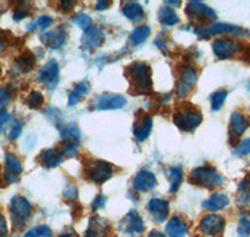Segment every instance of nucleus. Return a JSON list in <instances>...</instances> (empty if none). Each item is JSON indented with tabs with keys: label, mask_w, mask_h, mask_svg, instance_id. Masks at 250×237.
I'll use <instances>...</instances> for the list:
<instances>
[{
	"label": "nucleus",
	"mask_w": 250,
	"mask_h": 237,
	"mask_svg": "<svg viewBox=\"0 0 250 237\" xmlns=\"http://www.w3.org/2000/svg\"><path fill=\"white\" fill-rule=\"evenodd\" d=\"M21 130H23V127H21V124H20L18 120H13L12 127H10V130L8 133V138L14 140V138H18L21 134Z\"/></svg>",
	"instance_id": "nucleus-40"
},
{
	"label": "nucleus",
	"mask_w": 250,
	"mask_h": 237,
	"mask_svg": "<svg viewBox=\"0 0 250 237\" xmlns=\"http://www.w3.org/2000/svg\"><path fill=\"white\" fill-rule=\"evenodd\" d=\"M109 5H110V1H108V0L98 1V3L95 4V9H97V10H105V9L109 8Z\"/></svg>",
	"instance_id": "nucleus-49"
},
{
	"label": "nucleus",
	"mask_w": 250,
	"mask_h": 237,
	"mask_svg": "<svg viewBox=\"0 0 250 237\" xmlns=\"http://www.w3.org/2000/svg\"><path fill=\"white\" fill-rule=\"evenodd\" d=\"M223 176L213 166H199L194 169L189 176V182L198 186L216 187L223 184Z\"/></svg>",
	"instance_id": "nucleus-3"
},
{
	"label": "nucleus",
	"mask_w": 250,
	"mask_h": 237,
	"mask_svg": "<svg viewBox=\"0 0 250 237\" xmlns=\"http://www.w3.org/2000/svg\"><path fill=\"white\" fill-rule=\"evenodd\" d=\"M13 93L9 86H1L0 88V107H4L12 101Z\"/></svg>",
	"instance_id": "nucleus-38"
},
{
	"label": "nucleus",
	"mask_w": 250,
	"mask_h": 237,
	"mask_svg": "<svg viewBox=\"0 0 250 237\" xmlns=\"http://www.w3.org/2000/svg\"><path fill=\"white\" fill-rule=\"evenodd\" d=\"M194 33L196 35H199L200 38H208L214 37V35H220V34H234V35H243L247 31L244 29L239 28V26L231 25V24H225V23H216L211 24V25H199L194 29Z\"/></svg>",
	"instance_id": "nucleus-6"
},
{
	"label": "nucleus",
	"mask_w": 250,
	"mask_h": 237,
	"mask_svg": "<svg viewBox=\"0 0 250 237\" xmlns=\"http://www.w3.org/2000/svg\"><path fill=\"white\" fill-rule=\"evenodd\" d=\"M71 21L75 24V25L79 26L83 30H88L93 26V19L89 17L88 14H84V13H79V14H75L74 17L71 18Z\"/></svg>",
	"instance_id": "nucleus-35"
},
{
	"label": "nucleus",
	"mask_w": 250,
	"mask_h": 237,
	"mask_svg": "<svg viewBox=\"0 0 250 237\" xmlns=\"http://www.w3.org/2000/svg\"><path fill=\"white\" fill-rule=\"evenodd\" d=\"M74 1H66V0H64V1H60V5H62V12H70V10H73V8H74Z\"/></svg>",
	"instance_id": "nucleus-48"
},
{
	"label": "nucleus",
	"mask_w": 250,
	"mask_h": 237,
	"mask_svg": "<svg viewBox=\"0 0 250 237\" xmlns=\"http://www.w3.org/2000/svg\"><path fill=\"white\" fill-rule=\"evenodd\" d=\"M10 120V114L6 110H0V133H1V129H3V125Z\"/></svg>",
	"instance_id": "nucleus-46"
},
{
	"label": "nucleus",
	"mask_w": 250,
	"mask_h": 237,
	"mask_svg": "<svg viewBox=\"0 0 250 237\" xmlns=\"http://www.w3.org/2000/svg\"><path fill=\"white\" fill-rule=\"evenodd\" d=\"M153 130V118L149 115L139 116L134 124L133 134L138 141H145Z\"/></svg>",
	"instance_id": "nucleus-17"
},
{
	"label": "nucleus",
	"mask_w": 250,
	"mask_h": 237,
	"mask_svg": "<svg viewBox=\"0 0 250 237\" xmlns=\"http://www.w3.org/2000/svg\"><path fill=\"white\" fill-rule=\"evenodd\" d=\"M35 24H37V26L40 30H45L46 28H49V26L53 24V19H51L49 15H42V17L37 20V23Z\"/></svg>",
	"instance_id": "nucleus-42"
},
{
	"label": "nucleus",
	"mask_w": 250,
	"mask_h": 237,
	"mask_svg": "<svg viewBox=\"0 0 250 237\" xmlns=\"http://www.w3.org/2000/svg\"><path fill=\"white\" fill-rule=\"evenodd\" d=\"M148 210L156 222H164L169 216V202L163 198H151L148 203Z\"/></svg>",
	"instance_id": "nucleus-16"
},
{
	"label": "nucleus",
	"mask_w": 250,
	"mask_h": 237,
	"mask_svg": "<svg viewBox=\"0 0 250 237\" xmlns=\"http://www.w3.org/2000/svg\"><path fill=\"white\" fill-rule=\"evenodd\" d=\"M9 212H10V217H12L13 227L15 230L23 229L26 221L30 218L31 203L24 196L15 195L10 200Z\"/></svg>",
	"instance_id": "nucleus-2"
},
{
	"label": "nucleus",
	"mask_w": 250,
	"mask_h": 237,
	"mask_svg": "<svg viewBox=\"0 0 250 237\" xmlns=\"http://www.w3.org/2000/svg\"><path fill=\"white\" fill-rule=\"evenodd\" d=\"M158 20L162 25L174 26L179 23V17L170 6H162L158 13Z\"/></svg>",
	"instance_id": "nucleus-27"
},
{
	"label": "nucleus",
	"mask_w": 250,
	"mask_h": 237,
	"mask_svg": "<svg viewBox=\"0 0 250 237\" xmlns=\"http://www.w3.org/2000/svg\"><path fill=\"white\" fill-rule=\"evenodd\" d=\"M165 4H170V5H180V1H165Z\"/></svg>",
	"instance_id": "nucleus-51"
},
{
	"label": "nucleus",
	"mask_w": 250,
	"mask_h": 237,
	"mask_svg": "<svg viewBox=\"0 0 250 237\" xmlns=\"http://www.w3.org/2000/svg\"><path fill=\"white\" fill-rule=\"evenodd\" d=\"M236 202H238L239 206H245L250 202V175L244 178V180L239 185Z\"/></svg>",
	"instance_id": "nucleus-30"
},
{
	"label": "nucleus",
	"mask_w": 250,
	"mask_h": 237,
	"mask_svg": "<svg viewBox=\"0 0 250 237\" xmlns=\"http://www.w3.org/2000/svg\"><path fill=\"white\" fill-rule=\"evenodd\" d=\"M196 80H198V74H196L195 69L193 66H187L183 70L182 75L178 80V84H176V95L179 98L187 96L194 88V85L196 84Z\"/></svg>",
	"instance_id": "nucleus-13"
},
{
	"label": "nucleus",
	"mask_w": 250,
	"mask_h": 237,
	"mask_svg": "<svg viewBox=\"0 0 250 237\" xmlns=\"http://www.w3.org/2000/svg\"><path fill=\"white\" fill-rule=\"evenodd\" d=\"M58 237H74V235L65 234V235H60V236H58Z\"/></svg>",
	"instance_id": "nucleus-52"
},
{
	"label": "nucleus",
	"mask_w": 250,
	"mask_h": 237,
	"mask_svg": "<svg viewBox=\"0 0 250 237\" xmlns=\"http://www.w3.org/2000/svg\"><path fill=\"white\" fill-rule=\"evenodd\" d=\"M5 34H8V31H4L0 29V51H3L5 49L6 44H8V37H5Z\"/></svg>",
	"instance_id": "nucleus-47"
},
{
	"label": "nucleus",
	"mask_w": 250,
	"mask_h": 237,
	"mask_svg": "<svg viewBox=\"0 0 250 237\" xmlns=\"http://www.w3.org/2000/svg\"><path fill=\"white\" fill-rule=\"evenodd\" d=\"M8 236H9L8 223H6L4 215L0 212V237H8Z\"/></svg>",
	"instance_id": "nucleus-44"
},
{
	"label": "nucleus",
	"mask_w": 250,
	"mask_h": 237,
	"mask_svg": "<svg viewBox=\"0 0 250 237\" xmlns=\"http://www.w3.org/2000/svg\"><path fill=\"white\" fill-rule=\"evenodd\" d=\"M62 195L70 200H77L78 198V189L74 184H68L64 190H62Z\"/></svg>",
	"instance_id": "nucleus-41"
},
{
	"label": "nucleus",
	"mask_w": 250,
	"mask_h": 237,
	"mask_svg": "<svg viewBox=\"0 0 250 237\" xmlns=\"http://www.w3.org/2000/svg\"><path fill=\"white\" fill-rule=\"evenodd\" d=\"M122 12L131 21H140L144 18V9L135 1H124L122 4Z\"/></svg>",
	"instance_id": "nucleus-24"
},
{
	"label": "nucleus",
	"mask_w": 250,
	"mask_h": 237,
	"mask_svg": "<svg viewBox=\"0 0 250 237\" xmlns=\"http://www.w3.org/2000/svg\"><path fill=\"white\" fill-rule=\"evenodd\" d=\"M65 40L66 33L62 28H57L50 31H46V33H44L40 37V41L43 42L46 48L51 49V50H57V49L62 48Z\"/></svg>",
	"instance_id": "nucleus-14"
},
{
	"label": "nucleus",
	"mask_w": 250,
	"mask_h": 237,
	"mask_svg": "<svg viewBox=\"0 0 250 237\" xmlns=\"http://www.w3.org/2000/svg\"><path fill=\"white\" fill-rule=\"evenodd\" d=\"M31 12V6L30 4L26 3V1H23V3H19L17 6H15L14 12H13V19L15 21H20V20L25 19L26 17L30 15Z\"/></svg>",
	"instance_id": "nucleus-34"
},
{
	"label": "nucleus",
	"mask_w": 250,
	"mask_h": 237,
	"mask_svg": "<svg viewBox=\"0 0 250 237\" xmlns=\"http://www.w3.org/2000/svg\"><path fill=\"white\" fill-rule=\"evenodd\" d=\"M185 14L190 19L199 20V21H210V20L216 19V13L214 12L210 6L202 1H189L185 8Z\"/></svg>",
	"instance_id": "nucleus-9"
},
{
	"label": "nucleus",
	"mask_w": 250,
	"mask_h": 237,
	"mask_svg": "<svg viewBox=\"0 0 250 237\" xmlns=\"http://www.w3.org/2000/svg\"><path fill=\"white\" fill-rule=\"evenodd\" d=\"M165 232L169 237H185L188 226L179 216H173L165 226Z\"/></svg>",
	"instance_id": "nucleus-23"
},
{
	"label": "nucleus",
	"mask_w": 250,
	"mask_h": 237,
	"mask_svg": "<svg viewBox=\"0 0 250 237\" xmlns=\"http://www.w3.org/2000/svg\"><path fill=\"white\" fill-rule=\"evenodd\" d=\"M51 236H53V231H51L49 226L39 225L33 227V229H30L28 232H25L23 237H51Z\"/></svg>",
	"instance_id": "nucleus-33"
},
{
	"label": "nucleus",
	"mask_w": 250,
	"mask_h": 237,
	"mask_svg": "<svg viewBox=\"0 0 250 237\" xmlns=\"http://www.w3.org/2000/svg\"><path fill=\"white\" fill-rule=\"evenodd\" d=\"M86 178L94 184H104L105 181L113 176V166L111 164L103 160H91L85 166Z\"/></svg>",
	"instance_id": "nucleus-5"
},
{
	"label": "nucleus",
	"mask_w": 250,
	"mask_h": 237,
	"mask_svg": "<svg viewBox=\"0 0 250 237\" xmlns=\"http://www.w3.org/2000/svg\"><path fill=\"white\" fill-rule=\"evenodd\" d=\"M122 229L129 235L142 234L144 231V221L135 210L130 211L125 216L124 220L122 221Z\"/></svg>",
	"instance_id": "nucleus-18"
},
{
	"label": "nucleus",
	"mask_w": 250,
	"mask_h": 237,
	"mask_svg": "<svg viewBox=\"0 0 250 237\" xmlns=\"http://www.w3.org/2000/svg\"><path fill=\"white\" fill-rule=\"evenodd\" d=\"M173 121L175 126H178V129L190 133L202 124L203 115L194 107L182 109V110L174 114Z\"/></svg>",
	"instance_id": "nucleus-4"
},
{
	"label": "nucleus",
	"mask_w": 250,
	"mask_h": 237,
	"mask_svg": "<svg viewBox=\"0 0 250 237\" xmlns=\"http://www.w3.org/2000/svg\"><path fill=\"white\" fill-rule=\"evenodd\" d=\"M108 221L99 216H94L90 218L88 230L84 237H106L108 236Z\"/></svg>",
	"instance_id": "nucleus-22"
},
{
	"label": "nucleus",
	"mask_w": 250,
	"mask_h": 237,
	"mask_svg": "<svg viewBox=\"0 0 250 237\" xmlns=\"http://www.w3.org/2000/svg\"><path fill=\"white\" fill-rule=\"evenodd\" d=\"M228 93L224 90H219L215 91V93L211 94L210 96V104H211V109L214 111H219L222 109V106L224 105L225 100H227Z\"/></svg>",
	"instance_id": "nucleus-36"
},
{
	"label": "nucleus",
	"mask_w": 250,
	"mask_h": 237,
	"mask_svg": "<svg viewBox=\"0 0 250 237\" xmlns=\"http://www.w3.org/2000/svg\"><path fill=\"white\" fill-rule=\"evenodd\" d=\"M104 40H105V37H104V33H103L102 29H99L98 26H91L83 35V48L94 50V49L100 48L103 45Z\"/></svg>",
	"instance_id": "nucleus-15"
},
{
	"label": "nucleus",
	"mask_w": 250,
	"mask_h": 237,
	"mask_svg": "<svg viewBox=\"0 0 250 237\" xmlns=\"http://www.w3.org/2000/svg\"><path fill=\"white\" fill-rule=\"evenodd\" d=\"M228 205H229V198H228L227 195L220 194V192H215L208 200L203 202V207L209 210V211H219V210L224 209Z\"/></svg>",
	"instance_id": "nucleus-26"
},
{
	"label": "nucleus",
	"mask_w": 250,
	"mask_h": 237,
	"mask_svg": "<svg viewBox=\"0 0 250 237\" xmlns=\"http://www.w3.org/2000/svg\"><path fill=\"white\" fill-rule=\"evenodd\" d=\"M126 79L130 82L133 93L142 95V94H151L153 91V80H151L150 66L144 61H134L133 64L125 70Z\"/></svg>",
	"instance_id": "nucleus-1"
},
{
	"label": "nucleus",
	"mask_w": 250,
	"mask_h": 237,
	"mask_svg": "<svg viewBox=\"0 0 250 237\" xmlns=\"http://www.w3.org/2000/svg\"><path fill=\"white\" fill-rule=\"evenodd\" d=\"M248 89H249V90H250V84H249V85H248Z\"/></svg>",
	"instance_id": "nucleus-54"
},
{
	"label": "nucleus",
	"mask_w": 250,
	"mask_h": 237,
	"mask_svg": "<svg viewBox=\"0 0 250 237\" xmlns=\"http://www.w3.org/2000/svg\"><path fill=\"white\" fill-rule=\"evenodd\" d=\"M238 155H248L250 154V138H245L238 145L235 151Z\"/></svg>",
	"instance_id": "nucleus-43"
},
{
	"label": "nucleus",
	"mask_w": 250,
	"mask_h": 237,
	"mask_svg": "<svg viewBox=\"0 0 250 237\" xmlns=\"http://www.w3.org/2000/svg\"><path fill=\"white\" fill-rule=\"evenodd\" d=\"M105 205V198H104V195H98L97 198H94L93 203H91V210H94V211H97L98 209H100V207H103Z\"/></svg>",
	"instance_id": "nucleus-45"
},
{
	"label": "nucleus",
	"mask_w": 250,
	"mask_h": 237,
	"mask_svg": "<svg viewBox=\"0 0 250 237\" xmlns=\"http://www.w3.org/2000/svg\"><path fill=\"white\" fill-rule=\"evenodd\" d=\"M225 220L223 216L216 214H208L200 220L199 230L207 236L215 237L224 230Z\"/></svg>",
	"instance_id": "nucleus-10"
},
{
	"label": "nucleus",
	"mask_w": 250,
	"mask_h": 237,
	"mask_svg": "<svg viewBox=\"0 0 250 237\" xmlns=\"http://www.w3.org/2000/svg\"><path fill=\"white\" fill-rule=\"evenodd\" d=\"M64 154H62L60 147H55V149H46L42 151L39 155L40 162L45 167H57L58 165L62 164V161L64 160Z\"/></svg>",
	"instance_id": "nucleus-21"
},
{
	"label": "nucleus",
	"mask_w": 250,
	"mask_h": 237,
	"mask_svg": "<svg viewBox=\"0 0 250 237\" xmlns=\"http://www.w3.org/2000/svg\"><path fill=\"white\" fill-rule=\"evenodd\" d=\"M239 45L240 44L231 38H218L213 41V51L219 59H228L238 53Z\"/></svg>",
	"instance_id": "nucleus-12"
},
{
	"label": "nucleus",
	"mask_w": 250,
	"mask_h": 237,
	"mask_svg": "<svg viewBox=\"0 0 250 237\" xmlns=\"http://www.w3.org/2000/svg\"><path fill=\"white\" fill-rule=\"evenodd\" d=\"M35 62H37V59H35L34 54L31 53L30 50H25L20 54L19 57L15 58L14 62H13V68L18 73L25 74L34 69Z\"/></svg>",
	"instance_id": "nucleus-20"
},
{
	"label": "nucleus",
	"mask_w": 250,
	"mask_h": 237,
	"mask_svg": "<svg viewBox=\"0 0 250 237\" xmlns=\"http://www.w3.org/2000/svg\"><path fill=\"white\" fill-rule=\"evenodd\" d=\"M126 105V99L118 94L104 93L98 95L91 101V107L94 110H118Z\"/></svg>",
	"instance_id": "nucleus-7"
},
{
	"label": "nucleus",
	"mask_w": 250,
	"mask_h": 237,
	"mask_svg": "<svg viewBox=\"0 0 250 237\" xmlns=\"http://www.w3.org/2000/svg\"><path fill=\"white\" fill-rule=\"evenodd\" d=\"M89 91V86L86 84V81H80L78 82L74 86L73 91L69 94L68 96V105L69 106H74L79 102V100L82 99L83 96H85Z\"/></svg>",
	"instance_id": "nucleus-29"
},
{
	"label": "nucleus",
	"mask_w": 250,
	"mask_h": 237,
	"mask_svg": "<svg viewBox=\"0 0 250 237\" xmlns=\"http://www.w3.org/2000/svg\"><path fill=\"white\" fill-rule=\"evenodd\" d=\"M148 237H165V235L160 231H151L148 235Z\"/></svg>",
	"instance_id": "nucleus-50"
},
{
	"label": "nucleus",
	"mask_w": 250,
	"mask_h": 237,
	"mask_svg": "<svg viewBox=\"0 0 250 237\" xmlns=\"http://www.w3.org/2000/svg\"><path fill=\"white\" fill-rule=\"evenodd\" d=\"M248 127H249V121H248L247 116L243 115V114L239 113V111H235V113L231 114L230 129L231 133H233L236 138L242 136L243 134L247 131Z\"/></svg>",
	"instance_id": "nucleus-25"
},
{
	"label": "nucleus",
	"mask_w": 250,
	"mask_h": 237,
	"mask_svg": "<svg viewBox=\"0 0 250 237\" xmlns=\"http://www.w3.org/2000/svg\"><path fill=\"white\" fill-rule=\"evenodd\" d=\"M59 64L57 60L51 59L45 62L38 71V80L44 84L49 90H54L59 82Z\"/></svg>",
	"instance_id": "nucleus-8"
},
{
	"label": "nucleus",
	"mask_w": 250,
	"mask_h": 237,
	"mask_svg": "<svg viewBox=\"0 0 250 237\" xmlns=\"http://www.w3.org/2000/svg\"><path fill=\"white\" fill-rule=\"evenodd\" d=\"M21 174H23V164L14 154L6 153L5 165H4V181L6 184H15L20 180Z\"/></svg>",
	"instance_id": "nucleus-11"
},
{
	"label": "nucleus",
	"mask_w": 250,
	"mask_h": 237,
	"mask_svg": "<svg viewBox=\"0 0 250 237\" xmlns=\"http://www.w3.org/2000/svg\"><path fill=\"white\" fill-rule=\"evenodd\" d=\"M238 234L240 237H248L250 235V220L247 217L240 218L238 226Z\"/></svg>",
	"instance_id": "nucleus-39"
},
{
	"label": "nucleus",
	"mask_w": 250,
	"mask_h": 237,
	"mask_svg": "<svg viewBox=\"0 0 250 237\" xmlns=\"http://www.w3.org/2000/svg\"><path fill=\"white\" fill-rule=\"evenodd\" d=\"M167 176L170 181V191L176 192L183 182V170L179 166H174L167 170Z\"/></svg>",
	"instance_id": "nucleus-31"
},
{
	"label": "nucleus",
	"mask_w": 250,
	"mask_h": 237,
	"mask_svg": "<svg viewBox=\"0 0 250 237\" xmlns=\"http://www.w3.org/2000/svg\"><path fill=\"white\" fill-rule=\"evenodd\" d=\"M0 77H1V64H0Z\"/></svg>",
	"instance_id": "nucleus-53"
},
{
	"label": "nucleus",
	"mask_w": 250,
	"mask_h": 237,
	"mask_svg": "<svg viewBox=\"0 0 250 237\" xmlns=\"http://www.w3.org/2000/svg\"><path fill=\"white\" fill-rule=\"evenodd\" d=\"M80 134L79 127L74 124H70L68 126L62 127V142H68V144H73V145H79L80 142Z\"/></svg>",
	"instance_id": "nucleus-28"
},
{
	"label": "nucleus",
	"mask_w": 250,
	"mask_h": 237,
	"mask_svg": "<svg viewBox=\"0 0 250 237\" xmlns=\"http://www.w3.org/2000/svg\"><path fill=\"white\" fill-rule=\"evenodd\" d=\"M133 186L137 191H149V190L154 189L156 186V176L154 175L153 172L146 171V170L139 171L137 176L134 178Z\"/></svg>",
	"instance_id": "nucleus-19"
},
{
	"label": "nucleus",
	"mask_w": 250,
	"mask_h": 237,
	"mask_svg": "<svg viewBox=\"0 0 250 237\" xmlns=\"http://www.w3.org/2000/svg\"><path fill=\"white\" fill-rule=\"evenodd\" d=\"M26 104L31 109H39L44 104V96L40 91H31L26 98Z\"/></svg>",
	"instance_id": "nucleus-37"
},
{
	"label": "nucleus",
	"mask_w": 250,
	"mask_h": 237,
	"mask_svg": "<svg viewBox=\"0 0 250 237\" xmlns=\"http://www.w3.org/2000/svg\"><path fill=\"white\" fill-rule=\"evenodd\" d=\"M149 35H150V28L148 25H142L131 31L129 40H130L133 45H140V44H143L145 40L148 39Z\"/></svg>",
	"instance_id": "nucleus-32"
}]
</instances>
